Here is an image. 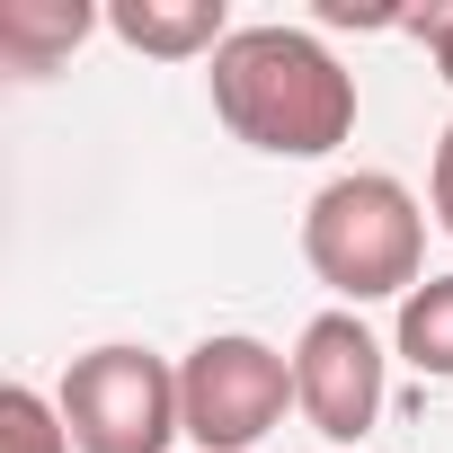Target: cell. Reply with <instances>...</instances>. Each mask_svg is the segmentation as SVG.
<instances>
[{"instance_id":"5b68a950","label":"cell","mask_w":453,"mask_h":453,"mask_svg":"<svg viewBox=\"0 0 453 453\" xmlns=\"http://www.w3.org/2000/svg\"><path fill=\"white\" fill-rule=\"evenodd\" d=\"M382 382H391V356H382V338H373L356 311L303 320V338H294V409H303L329 444H365V435H373Z\"/></svg>"},{"instance_id":"277c9868","label":"cell","mask_w":453,"mask_h":453,"mask_svg":"<svg viewBox=\"0 0 453 453\" xmlns=\"http://www.w3.org/2000/svg\"><path fill=\"white\" fill-rule=\"evenodd\" d=\"M178 409H187V444L196 453H250L294 409V356H276L250 329H213L178 365Z\"/></svg>"},{"instance_id":"52a82bcc","label":"cell","mask_w":453,"mask_h":453,"mask_svg":"<svg viewBox=\"0 0 453 453\" xmlns=\"http://www.w3.org/2000/svg\"><path fill=\"white\" fill-rule=\"evenodd\" d=\"M89 27H98L89 0H0V63L19 81H45Z\"/></svg>"},{"instance_id":"3957f363","label":"cell","mask_w":453,"mask_h":453,"mask_svg":"<svg viewBox=\"0 0 453 453\" xmlns=\"http://www.w3.org/2000/svg\"><path fill=\"white\" fill-rule=\"evenodd\" d=\"M54 409L72 426V453H169L187 435L178 365L151 356V347H134V338H107V347L72 356Z\"/></svg>"},{"instance_id":"30bf717a","label":"cell","mask_w":453,"mask_h":453,"mask_svg":"<svg viewBox=\"0 0 453 453\" xmlns=\"http://www.w3.org/2000/svg\"><path fill=\"white\" fill-rule=\"evenodd\" d=\"M426 196H435V222L453 232V125L435 134V169H426Z\"/></svg>"},{"instance_id":"ba28073f","label":"cell","mask_w":453,"mask_h":453,"mask_svg":"<svg viewBox=\"0 0 453 453\" xmlns=\"http://www.w3.org/2000/svg\"><path fill=\"white\" fill-rule=\"evenodd\" d=\"M391 347L409 356V373H426V382H453V276H426V285L400 303V329H391Z\"/></svg>"},{"instance_id":"6da1fadb","label":"cell","mask_w":453,"mask_h":453,"mask_svg":"<svg viewBox=\"0 0 453 453\" xmlns=\"http://www.w3.org/2000/svg\"><path fill=\"white\" fill-rule=\"evenodd\" d=\"M213 116L232 142L267 160H329L356 134V72L311 36V27H232V45L213 54Z\"/></svg>"},{"instance_id":"8fae6325","label":"cell","mask_w":453,"mask_h":453,"mask_svg":"<svg viewBox=\"0 0 453 453\" xmlns=\"http://www.w3.org/2000/svg\"><path fill=\"white\" fill-rule=\"evenodd\" d=\"M418 36H426V54H435V72L453 81V10H426V19H418Z\"/></svg>"},{"instance_id":"9c48e42d","label":"cell","mask_w":453,"mask_h":453,"mask_svg":"<svg viewBox=\"0 0 453 453\" xmlns=\"http://www.w3.org/2000/svg\"><path fill=\"white\" fill-rule=\"evenodd\" d=\"M0 453H72V426H63V409L36 382L0 391Z\"/></svg>"},{"instance_id":"7a4b0ae2","label":"cell","mask_w":453,"mask_h":453,"mask_svg":"<svg viewBox=\"0 0 453 453\" xmlns=\"http://www.w3.org/2000/svg\"><path fill=\"white\" fill-rule=\"evenodd\" d=\"M303 267L338 294V311L409 303L426 285V213L391 169H347L303 204Z\"/></svg>"},{"instance_id":"8992f818","label":"cell","mask_w":453,"mask_h":453,"mask_svg":"<svg viewBox=\"0 0 453 453\" xmlns=\"http://www.w3.org/2000/svg\"><path fill=\"white\" fill-rule=\"evenodd\" d=\"M107 27L151 54V63H196V54H222L232 45V19H222V0H116Z\"/></svg>"}]
</instances>
